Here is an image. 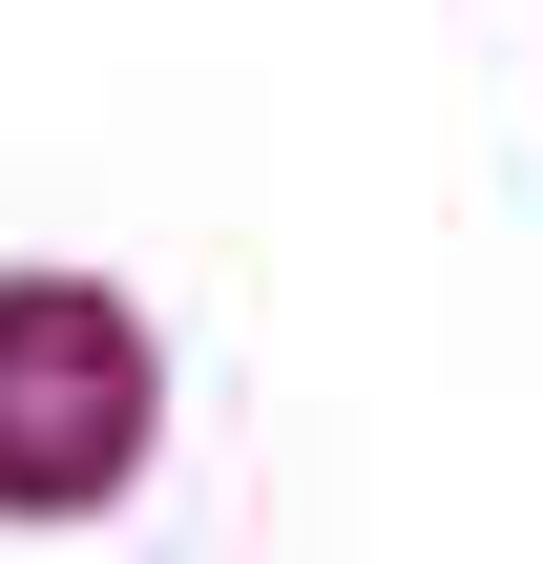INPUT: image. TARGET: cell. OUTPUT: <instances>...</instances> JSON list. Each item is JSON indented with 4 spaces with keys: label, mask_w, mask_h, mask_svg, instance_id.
I'll return each mask as SVG.
<instances>
[{
    "label": "cell",
    "mask_w": 543,
    "mask_h": 564,
    "mask_svg": "<svg viewBox=\"0 0 543 564\" xmlns=\"http://www.w3.org/2000/svg\"><path fill=\"white\" fill-rule=\"evenodd\" d=\"M146 440H167V356H146V314L84 293V272H0V523H84V502H126Z\"/></svg>",
    "instance_id": "obj_1"
}]
</instances>
